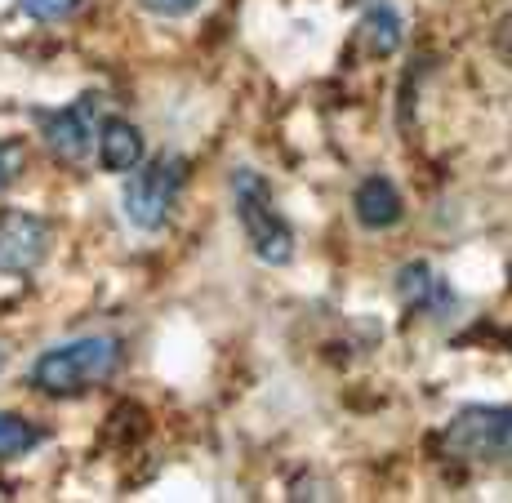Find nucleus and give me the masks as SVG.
Segmentation results:
<instances>
[{
    "label": "nucleus",
    "mask_w": 512,
    "mask_h": 503,
    "mask_svg": "<svg viewBox=\"0 0 512 503\" xmlns=\"http://www.w3.org/2000/svg\"><path fill=\"white\" fill-rule=\"evenodd\" d=\"M0 370H5V348H0Z\"/></svg>",
    "instance_id": "16"
},
{
    "label": "nucleus",
    "mask_w": 512,
    "mask_h": 503,
    "mask_svg": "<svg viewBox=\"0 0 512 503\" xmlns=\"http://www.w3.org/2000/svg\"><path fill=\"white\" fill-rule=\"evenodd\" d=\"M357 36H361V45H366L370 58H388L401 49V41H406V23H401V14L392 9V0H366V14H361Z\"/></svg>",
    "instance_id": "10"
},
{
    "label": "nucleus",
    "mask_w": 512,
    "mask_h": 503,
    "mask_svg": "<svg viewBox=\"0 0 512 503\" xmlns=\"http://www.w3.org/2000/svg\"><path fill=\"white\" fill-rule=\"evenodd\" d=\"M121 339L112 334H85V339H72V343H58V348L41 352L32 361V383L36 392L45 397H85L90 388L107 383L116 370H121Z\"/></svg>",
    "instance_id": "1"
},
{
    "label": "nucleus",
    "mask_w": 512,
    "mask_h": 503,
    "mask_svg": "<svg viewBox=\"0 0 512 503\" xmlns=\"http://www.w3.org/2000/svg\"><path fill=\"white\" fill-rule=\"evenodd\" d=\"M183 187H187V156L165 152V156H156V161H147V165L139 161L130 170L125 192H121L125 219H130L139 232H161L165 223H170L174 205H179Z\"/></svg>",
    "instance_id": "3"
},
{
    "label": "nucleus",
    "mask_w": 512,
    "mask_h": 503,
    "mask_svg": "<svg viewBox=\"0 0 512 503\" xmlns=\"http://www.w3.org/2000/svg\"><path fill=\"white\" fill-rule=\"evenodd\" d=\"M18 9H23L27 18H36V23H58V18L76 14L81 0H18Z\"/></svg>",
    "instance_id": "13"
},
{
    "label": "nucleus",
    "mask_w": 512,
    "mask_h": 503,
    "mask_svg": "<svg viewBox=\"0 0 512 503\" xmlns=\"http://www.w3.org/2000/svg\"><path fill=\"white\" fill-rule=\"evenodd\" d=\"M352 219L361 223L366 232H388L406 219V201H401L397 183L388 174H370V179L357 183L352 192Z\"/></svg>",
    "instance_id": "7"
},
{
    "label": "nucleus",
    "mask_w": 512,
    "mask_h": 503,
    "mask_svg": "<svg viewBox=\"0 0 512 503\" xmlns=\"http://www.w3.org/2000/svg\"><path fill=\"white\" fill-rule=\"evenodd\" d=\"M49 223L32 210H0V272L27 276L49 254Z\"/></svg>",
    "instance_id": "6"
},
{
    "label": "nucleus",
    "mask_w": 512,
    "mask_h": 503,
    "mask_svg": "<svg viewBox=\"0 0 512 503\" xmlns=\"http://www.w3.org/2000/svg\"><path fill=\"white\" fill-rule=\"evenodd\" d=\"M27 170V147L18 138H0V192L9 183H18V174Z\"/></svg>",
    "instance_id": "12"
},
{
    "label": "nucleus",
    "mask_w": 512,
    "mask_h": 503,
    "mask_svg": "<svg viewBox=\"0 0 512 503\" xmlns=\"http://www.w3.org/2000/svg\"><path fill=\"white\" fill-rule=\"evenodd\" d=\"M397 294L401 303H406L410 312H428V317H446L450 308H455V294H450V285L441 281V272L432 268V263H406V268L397 272Z\"/></svg>",
    "instance_id": "8"
},
{
    "label": "nucleus",
    "mask_w": 512,
    "mask_h": 503,
    "mask_svg": "<svg viewBox=\"0 0 512 503\" xmlns=\"http://www.w3.org/2000/svg\"><path fill=\"white\" fill-rule=\"evenodd\" d=\"M495 54L512 67V14H504V18L495 23Z\"/></svg>",
    "instance_id": "15"
},
{
    "label": "nucleus",
    "mask_w": 512,
    "mask_h": 503,
    "mask_svg": "<svg viewBox=\"0 0 512 503\" xmlns=\"http://www.w3.org/2000/svg\"><path fill=\"white\" fill-rule=\"evenodd\" d=\"M232 205H236V219H241V232H245V241H250V250L259 254L263 263H272V268H285V263L294 259V228L277 210L272 187L263 183L259 170H250V165L232 170Z\"/></svg>",
    "instance_id": "2"
},
{
    "label": "nucleus",
    "mask_w": 512,
    "mask_h": 503,
    "mask_svg": "<svg viewBox=\"0 0 512 503\" xmlns=\"http://www.w3.org/2000/svg\"><path fill=\"white\" fill-rule=\"evenodd\" d=\"M446 459L508 463L512 459V406H464L441 423Z\"/></svg>",
    "instance_id": "4"
},
{
    "label": "nucleus",
    "mask_w": 512,
    "mask_h": 503,
    "mask_svg": "<svg viewBox=\"0 0 512 503\" xmlns=\"http://www.w3.org/2000/svg\"><path fill=\"white\" fill-rule=\"evenodd\" d=\"M45 441V428H36L23 414L0 410V459H23Z\"/></svg>",
    "instance_id": "11"
},
{
    "label": "nucleus",
    "mask_w": 512,
    "mask_h": 503,
    "mask_svg": "<svg viewBox=\"0 0 512 503\" xmlns=\"http://www.w3.org/2000/svg\"><path fill=\"white\" fill-rule=\"evenodd\" d=\"M94 147H98V165L107 174H130L143 161V130L130 125L125 116H107V121H98Z\"/></svg>",
    "instance_id": "9"
},
{
    "label": "nucleus",
    "mask_w": 512,
    "mask_h": 503,
    "mask_svg": "<svg viewBox=\"0 0 512 503\" xmlns=\"http://www.w3.org/2000/svg\"><path fill=\"white\" fill-rule=\"evenodd\" d=\"M139 5L147 9V14H156V18H187L192 9H201L205 0H139Z\"/></svg>",
    "instance_id": "14"
},
{
    "label": "nucleus",
    "mask_w": 512,
    "mask_h": 503,
    "mask_svg": "<svg viewBox=\"0 0 512 503\" xmlns=\"http://www.w3.org/2000/svg\"><path fill=\"white\" fill-rule=\"evenodd\" d=\"M98 112H103V98L81 94L76 103L54 107V112H36V125L45 134V147L58 161H85L94 152V134H98Z\"/></svg>",
    "instance_id": "5"
}]
</instances>
